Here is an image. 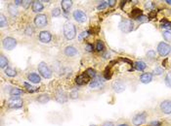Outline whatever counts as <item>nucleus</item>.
<instances>
[{
  "label": "nucleus",
  "mask_w": 171,
  "mask_h": 126,
  "mask_svg": "<svg viewBox=\"0 0 171 126\" xmlns=\"http://www.w3.org/2000/svg\"><path fill=\"white\" fill-rule=\"evenodd\" d=\"M118 126H128L127 124H124V123H122V124H119Z\"/></svg>",
  "instance_id": "nucleus-50"
},
{
  "label": "nucleus",
  "mask_w": 171,
  "mask_h": 126,
  "mask_svg": "<svg viewBox=\"0 0 171 126\" xmlns=\"http://www.w3.org/2000/svg\"><path fill=\"white\" fill-rule=\"evenodd\" d=\"M111 71H110V70L107 69V70H106V72H105V79H106V80H109V79H111Z\"/></svg>",
  "instance_id": "nucleus-37"
},
{
  "label": "nucleus",
  "mask_w": 171,
  "mask_h": 126,
  "mask_svg": "<svg viewBox=\"0 0 171 126\" xmlns=\"http://www.w3.org/2000/svg\"><path fill=\"white\" fill-rule=\"evenodd\" d=\"M152 80H153V75L150 74V73H145V74H143L140 77V82L143 83H149L152 82Z\"/></svg>",
  "instance_id": "nucleus-17"
},
{
  "label": "nucleus",
  "mask_w": 171,
  "mask_h": 126,
  "mask_svg": "<svg viewBox=\"0 0 171 126\" xmlns=\"http://www.w3.org/2000/svg\"><path fill=\"white\" fill-rule=\"evenodd\" d=\"M103 83H104V81L101 77L99 76H96V77L94 78L93 81H91L90 83H89V85H90L91 88H94V89H97V88H100L103 86Z\"/></svg>",
  "instance_id": "nucleus-10"
},
{
  "label": "nucleus",
  "mask_w": 171,
  "mask_h": 126,
  "mask_svg": "<svg viewBox=\"0 0 171 126\" xmlns=\"http://www.w3.org/2000/svg\"><path fill=\"white\" fill-rule=\"evenodd\" d=\"M90 126H97V125H95V124H93V125H90Z\"/></svg>",
  "instance_id": "nucleus-52"
},
{
  "label": "nucleus",
  "mask_w": 171,
  "mask_h": 126,
  "mask_svg": "<svg viewBox=\"0 0 171 126\" xmlns=\"http://www.w3.org/2000/svg\"><path fill=\"white\" fill-rule=\"evenodd\" d=\"M64 35L68 40H72L76 36V29L75 26L71 22H66L64 24Z\"/></svg>",
  "instance_id": "nucleus-1"
},
{
  "label": "nucleus",
  "mask_w": 171,
  "mask_h": 126,
  "mask_svg": "<svg viewBox=\"0 0 171 126\" xmlns=\"http://www.w3.org/2000/svg\"><path fill=\"white\" fill-rule=\"evenodd\" d=\"M160 124H161V123L159 121H153V122L151 123L150 126H160Z\"/></svg>",
  "instance_id": "nucleus-46"
},
{
  "label": "nucleus",
  "mask_w": 171,
  "mask_h": 126,
  "mask_svg": "<svg viewBox=\"0 0 171 126\" xmlns=\"http://www.w3.org/2000/svg\"><path fill=\"white\" fill-rule=\"evenodd\" d=\"M125 83L120 80H117L116 82L113 83V88L116 93H120V92L125 90Z\"/></svg>",
  "instance_id": "nucleus-11"
},
{
  "label": "nucleus",
  "mask_w": 171,
  "mask_h": 126,
  "mask_svg": "<svg viewBox=\"0 0 171 126\" xmlns=\"http://www.w3.org/2000/svg\"><path fill=\"white\" fill-rule=\"evenodd\" d=\"M147 56H148L149 59H151V60L156 59V52L155 50H149V52H147Z\"/></svg>",
  "instance_id": "nucleus-29"
},
{
  "label": "nucleus",
  "mask_w": 171,
  "mask_h": 126,
  "mask_svg": "<svg viewBox=\"0 0 171 126\" xmlns=\"http://www.w3.org/2000/svg\"><path fill=\"white\" fill-rule=\"evenodd\" d=\"M162 35H163V38L165 39L166 41H171V32L170 31H164L162 33Z\"/></svg>",
  "instance_id": "nucleus-34"
},
{
  "label": "nucleus",
  "mask_w": 171,
  "mask_h": 126,
  "mask_svg": "<svg viewBox=\"0 0 171 126\" xmlns=\"http://www.w3.org/2000/svg\"><path fill=\"white\" fill-rule=\"evenodd\" d=\"M119 28L122 32L129 33L134 29V23L131 19H124L119 23Z\"/></svg>",
  "instance_id": "nucleus-3"
},
{
  "label": "nucleus",
  "mask_w": 171,
  "mask_h": 126,
  "mask_svg": "<svg viewBox=\"0 0 171 126\" xmlns=\"http://www.w3.org/2000/svg\"><path fill=\"white\" fill-rule=\"evenodd\" d=\"M27 79L30 83H40V76L38 74H36V73H29V75H27Z\"/></svg>",
  "instance_id": "nucleus-15"
},
{
  "label": "nucleus",
  "mask_w": 171,
  "mask_h": 126,
  "mask_svg": "<svg viewBox=\"0 0 171 126\" xmlns=\"http://www.w3.org/2000/svg\"><path fill=\"white\" fill-rule=\"evenodd\" d=\"M85 50H86V52H91L92 50H93V46H92L91 44H87V45L85 46Z\"/></svg>",
  "instance_id": "nucleus-38"
},
{
  "label": "nucleus",
  "mask_w": 171,
  "mask_h": 126,
  "mask_svg": "<svg viewBox=\"0 0 171 126\" xmlns=\"http://www.w3.org/2000/svg\"><path fill=\"white\" fill-rule=\"evenodd\" d=\"M140 16H142V11L141 10H139V9L133 10V12H132V17H133V18L138 19Z\"/></svg>",
  "instance_id": "nucleus-31"
},
{
  "label": "nucleus",
  "mask_w": 171,
  "mask_h": 126,
  "mask_svg": "<svg viewBox=\"0 0 171 126\" xmlns=\"http://www.w3.org/2000/svg\"><path fill=\"white\" fill-rule=\"evenodd\" d=\"M61 15V11L59 8H55V9L52 10V16L53 17H59Z\"/></svg>",
  "instance_id": "nucleus-36"
},
{
  "label": "nucleus",
  "mask_w": 171,
  "mask_h": 126,
  "mask_svg": "<svg viewBox=\"0 0 171 126\" xmlns=\"http://www.w3.org/2000/svg\"><path fill=\"white\" fill-rule=\"evenodd\" d=\"M7 104L10 109H19L23 107V100L19 96H13L8 100Z\"/></svg>",
  "instance_id": "nucleus-4"
},
{
  "label": "nucleus",
  "mask_w": 171,
  "mask_h": 126,
  "mask_svg": "<svg viewBox=\"0 0 171 126\" xmlns=\"http://www.w3.org/2000/svg\"><path fill=\"white\" fill-rule=\"evenodd\" d=\"M96 50L98 52H102L104 50V43L102 41H97V44H96Z\"/></svg>",
  "instance_id": "nucleus-32"
},
{
  "label": "nucleus",
  "mask_w": 171,
  "mask_h": 126,
  "mask_svg": "<svg viewBox=\"0 0 171 126\" xmlns=\"http://www.w3.org/2000/svg\"><path fill=\"white\" fill-rule=\"evenodd\" d=\"M134 66H135V68L138 70V71H144L146 69V67H147L146 63L143 62V61H137Z\"/></svg>",
  "instance_id": "nucleus-25"
},
{
  "label": "nucleus",
  "mask_w": 171,
  "mask_h": 126,
  "mask_svg": "<svg viewBox=\"0 0 171 126\" xmlns=\"http://www.w3.org/2000/svg\"><path fill=\"white\" fill-rule=\"evenodd\" d=\"M102 126H114V124L113 122H111V121H106V122L103 123Z\"/></svg>",
  "instance_id": "nucleus-43"
},
{
  "label": "nucleus",
  "mask_w": 171,
  "mask_h": 126,
  "mask_svg": "<svg viewBox=\"0 0 171 126\" xmlns=\"http://www.w3.org/2000/svg\"><path fill=\"white\" fill-rule=\"evenodd\" d=\"M163 73V69L161 67H156L155 70H153V74L155 75H161Z\"/></svg>",
  "instance_id": "nucleus-35"
},
{
  "label": "nucleus",
  "mask_w": 171,
  "mask_h": 126,
  "mask_svg": "<svg viewBox=\"0 0 171 126\" xmlns=\"http://www.w3.org/2000/svg\"><path fill=\"white\" fill-rule=\"evenodd\" d=\"M51 39H52V35L49 31H41L39 33V40H40L41 43L47 44L51 41Z\"/></svg>",
  "instance_id": "nucleus-13"
},
{
  "label": "nucleus",
  "mask_w": 171,
  "mask_h": 126,
  "mask_svg": "<svg viewBox=\"0 0 171 126\" xmlns=\"http://www.w3.org/2000/svg\"><path fill=\"white\" fill-rule=\"evenodd\" d=\"M21 3H23V1H15V5H20Z\"/></svg>",
  "instance_id": "nucleus-49"
},
{
  "label": "nucleus",
  "mask_w": 171,
  "mask_h": 126,
  "mask_svg": "<svg viewBox=\"0 0 171 126\" xmlns=\"http://www.w3.org/2000/svg\"><path fill=\"white\" fill-rule=\"evenodd\" d=\"M165 85L171 88V72L167 73V75L165 76Z\"/></svg>",
  "instance_id": "nucleus-28"
},
{
  "label": "nucleus",
  "mask_w": 171,
  "mask_h": 126,
  "mask_svg": "<svg viewBox=\"0 0 171 126\" xmlns=\"http://www.w3.org/2000/svg\"><path fill=\"white\" fill-rule=\"evenodd\" d=\"M114 3H116V1H114V0H111V1H109V2H108V4H109V5H111V6H113V5H114Z\"/></svg>",
  "instance_id": "nucleus-47"
},
{
  "label": "nucleus",
  "mask_w": 171,
  "mask_h": 126,
  "mask_svg": "<svg viewBox=\"0 0 171 126\" xmlns=\"http://www.w3.org/2000/svg\"><path fill=\"white\" fill-rule=\"evenodd\" d=\"M146 117H147V114H146L145 112H143V113H140L138 114H136V116L133 117V123H134V125L140 126L141 124H143V123L146 121Z\"/></svg>",
  "instance_id": "nucleus-9"
},
{
  "label": "nucleus",
  "mask_w": 171,
  "mask_h": 126,
  "mask_svg": "<svg viewBox=\"0 0 171 126\" xmlns=\"http://www.w3.org/2000/svg\"><path fill=\"white\" fill-rule=\"evenodd\" d=\"M7 65H8V59H7V57H5L3 54H1V56H0V67H1V68L3 69Z\"/></svg>",
  "instance_id": "nucleus-26"
},
{
  "label": "nucleus",
  "mask_w": 171,
  "mask_h": 126,
  "mask_svg": "<svg viewBox=\"0 0 171 126\" xmlns=\"http://www.w3.org/2000/svg\"><path fill=\"white\" fill-rule=\"evenodd\" d=\"M86 74L89 76V78H95L96 77V72H95V70L89 68L86 70Z\"/></svg>",
  "instance_id": "nucleus-30"
},
{
  "label": "nucleus",
  "mask_w": 171,
  "mask_h": 126,
  "mask_svg": "<svg viewBox=\"0 0 171 126\" xmlns=\"http://www.w3.org/2000/svg\"><path fill=\"white\" fill-rule=\"evenodd\" d=\"M89 81V76L86 74V72H84L82 75L78 76V77L75 79V83H77L78 85H82L84 83H86Z\"/></svg>",
  "instance_id": "nucleus-14"
},
{
  "label": "nucleus",
  "mask_w": 171,
  "mask_h": 126,
  "mask_svg": "<svg viewBox=\"0 0 171 126\" xmlns=\"http://www.w3.org/2000/svg\"><path fill=\"white\" fill-rule=\"evenodd\" d=\"M61 5H62V9L64 10V12L68 13L72 6V1H69V0H63V1L61 2Z\"/></svg>",
  "instance_id": "nucleus-19"
},
{
  "label": "nucleus",
  "mask_w": 171,
  "mask_h": 126,
  "mask_svg": "<svg viewBox=\"0 0 171 126\" xmlns=\"http://www.w3.org/2000/svg\"><path fill=\"white\" fill-rule=\"evenodd\" d=\"M33 31H34V30H33V28L32 27V25H29V26L26 28L25 33H26V35H27V36H32L33 34Z\"/></svg>",
  "instance_id": "nucleus-33"
},
{
  "label": "nucleus",
  "mask_w": 171,
  "mask_h": 126,
  "mask_svg": "<svg viewBox=\"0 0 171 126\" xmlns=\"http://www.w3.org/2000/svg\"><path fill=\"white\" fill-rule=\"evenodd\" d=\"M8 11H9L10 15L13 17L18 15V9H17L16 5L14 3H10L9 5H8Z\"/></svg>",
  "instance_id": "nucleus-22"
},
{
  "label": "nucleus",
  "mask_w": 171,
  "mask_h": 126,
  "mask_svg": "<svg viewBox=\"0 0 171 126\" xmlns=\"http://www.w3.org/2000/svg\"><path fill=\"white\" fill-rule=\"evenodd\" d=\"M108 5H109L108 2H102V4L98 6V9H99V10H103V9H105V8L108 6Z\"/></svg>",
  "instance_id": "nucleus-39"
},
{
  "label": "nucleus",
  "mask_w": 171,
  "mask_h": 126,
  "mask_svg": "<svg viewBox=\"0 0 171 126\" xmlns=\"http://www.w3.org/2000/svg\"><path fill=\"white\" fill-rule=\"evenodd\" d=\"M166 3H168V4H170V5H171V1H169V0H167Z\"/></svg>",
  "instance_id": "nucleus-51"
},
{
  "label": "nucleus",
  "mask_w": 171,
  "mask_h": 126,
  "mask_svg": "<svg viewBox=\"0 0 171 126\" xmlns=\"http://www.w3.org/2000/svg\"><path fill=\"white\" fill-rule=\"evenodd\" d=\"M78 97V92L77 91H72L71 93V98H72V99H75V98Z\"/></svg>",
  "instance_id": "nucleus-41"
},
{
  "label": "nucleus",
  "mask_w": 171,
  "mask_h": 126,
  "mask_svg": "<svg viewBox=\"0 0 171 126\" xmlns=\"http://www.w3.org/2000/svg\"><path fill=\"white\" fill-rule=\"evenodd\" d=\"M86 36H87V32H82L81 33V34L79 35V37H78V39H79V40H82V38L83 37H86Z\"/></svg>",
  "instance_id": "nucleus-45"
},
{
  "label": "nucleus",
  "mask_w": 171,
  "mask_h": 126,
  "mask_svg": "<svg viewBox=\"0 0 171 126\" xmlns=\"http://www.w3.org/2000/svg\"><path fill=\"white\" fill-rule=\"evenodd\" d=\"M72 17H74V19H75V21L80 22V23L85 22L86 21H87V16H86L85 13L81 10H75L74 12L72 13Z\"/></svg>",
  "instance_id": "nucleus-8"
},
{
  "label": "nucleus",
  "mask_w": 171,
  "mask_h": 126,
  "mask_svg": "<svg viewBox=\"0 0 171 126\" xmlns=\"http://www.w3.org/2000/svg\"><path fill=\"white\" fill-rule=\"evenodd\" d=\"M32 11L34 13H39V12H41L42 10H43V4L41 3L40 1H34V2H32Z\"/></svg>",
  "instance_id": "nucleus-18"
},
{
  "label": "nucleus",
  "mask_w": 171,
  "mask_h": 126,
  "mask_svg": "<svg viewBox=\"0 0 171 126\" xmlns=\"http://www.w3.org/2000/svg\"><path fill=\"white\" fill-rule=\"evenodd\" d=\"M9 93L11 96H20V95L23 94V90H21V89L17 88V87H13L11 88V90L9 91Z\"/></svg>",
  "instance_id": "nucleus-24"
},
{
  "label": "nucleus",
  "mask_w": 171,
  "mask_h": 126,
  "mask_svg": "<svg viewBox=\"0 0 171 126\" xmlns=\"http://www.w3.org/2000/svg\"><path fill=\"white\" fill-rule=\"evenodd\" d=\"M160 110L165 114H171V100H164L160 104Z\"/></svg>",
  "instance_id": "nucleus-12"
},
{
  "label": "nucleus",
  "mask_w": 171,
  "mask_h": 126,
  "mask_svg": "<svg viewBox=\"0 0 171 126\" xmlns=\"http://www.w3.org/2000/svg\"><path fill=\"white\" fill-rule=\"evenodd\" d=\"M38 72L40 73V75L45 79H50L52 77V72L48 65L45 62H40L38 64Z\"/></svg>",
  "instance_id": "nucleus-2"
},
{
  "label": "nucleus",
  "mask_w": 171,
  "mask_h": 126,
  "mask_svg": "<svg viewBox=\"0 0 171 126\" xmlns=\"http://www.w3.org/2000/svg\"><path fill=\"white\" fill-rule=\"evenodd\" d=\"M57 96H56V99H57V101L59 103H65L67 101V97H66V94L64 93L62 90H59L57 92Z\"/></svg>",
  "instance_id": "nucleus-20"
},
{
  "label": "nucleus",
  "mask_w": 171,
  "mask_h": 126,
  "mask_svg": "<svg viewBox=\"0 0 171 126\" xmlns=\"http://www.w3.org/2000/svg\"><path fill=\"white\" fill-rule=\"evenodd\" d=\"M65 54L69 57L74 56V55L77 54V50L74 46H68L65 49Z\"/></svg>",
  "instance_id": "nucleus-16"
},
{
  "label": "nucleus",
  "mask_w": 171,
  "mask_h": 126,
  "mask_svg": "<svg viewBox=\"0 0 171 126\" xmlns=\"http://www.w3.org/2000/svg\"><path fill=\"white\" fill-rule=\"evenodd\" d=\"M137 19H138V21H139L140 22H145V21H148V18H147V17H145V16H143V15H142V16H140Z\"/></svg>",
  "instance_id": "nucleus-40"
},
{
  "label": "nucleus",
  "mask_w": 171,
  "mask_h": 126,
  "mask_svg": "<svg viewBox=\"0 0 171 126\" xmlns=\"http://www.w3.org/2000/svg\"><path fill=\"white\" fill-rule=\"evenodd\" d=\"M36 100H37V102L41 103V104H46V103L50 100V97L48 94H41L36 98Z\"/></svg>",
  "instance_id": "nucleus-21"
},
{
  "label": "nucleus",
  "mask_w": 171,
  "mask_h": 126,
  "mask_svg": "<svg viewBox=\"0 0 171 126\" xmlns=\"http://www.w3.org/2000/svg\"><path fill=\"white\" fill-rule=\"evenodd\" d=\"M0 26H1V27H6V26H8L7 19L5 18V16L3 15V14H1V15H0Z\"/></svg>",
  "instance_id": "nucleus-27"
},
{
  "label": "nucleus",
  "mask_w": 171,
  "mask_h": 126,
  "mask_svg": "<svg viewBox=\"0 0 171 126\" xmlns=\"http://www.w3.org/2000/svg\"><path fill=\"white\" fill-rule=\"evenodd\" d=\"M48 23V19H47L46 15L43 14H39L34 18V24L37 27H44Z\"/></svg>",
  "instance_id": "nucleus-6"
},
{
  "label": "nucleus",
  "mask_w": 171,
  "mask_h": 126,
  "mask_svg": "<svg viewBox=\"0 0 171 126\" xmlns=\"http://www.w3.org/2000/svg\"><path fill=\"white\" fill-rule=\"evenodd\" d=\"M108 56H110V54H109V52H106V54H104V57H105V58H108Z\"/></svg>",
  "instance_id": "nucleus-48"
},
{
  "label": "nucleus",
  "mask_w": 171,
  "mask_h": 126,
  "mask_svg": "<svg viewBox=\"0 0 171 126\" xmlns=\"http://www.w3.org/2000/svg\"><path fill=\"white\" fill-rule=\"evenodd\" d=\"M171 52V46L170 45H168L166 43H163V42H161V43L158 44V52L160 56H166L167 54H169Z\"/></svg>",
  "instance_id": "nucleus-5"
},
{
  "label": "nucleus",
  "mask_w": 171,
  "mask_h": 126,
  "mask_svg": "<svg viewBox=\"0 0 171 126\" xmlns=\"http://www.w3.org/2000/svg\"><path fill=\"white\" fill-rule=\"evenodd\" d=\"M5 74H6L8 77L13 78V77H16L17 76V72L15 69L11 68V67H7V68L5 69Z\"/></svg>",
  "instance_id": "nucleus-23"
},
{
  "label": "nucleus",
  "mask_w": 171,
  "mask_h": 126,
  "mask_svg": "<svg viewBox=\"0 0 171 126\" xmlns=\"http://www.w3.org/2000/svg\"><path fill=\"white\" fill-rule=\"evenodd\" d=\"M24 85L26 86V87H27V89H29V90L32 91V88H33V87H32V85H29V83H24Z\"/></svg>",
  "instance_id": "nucleus-44"
},
{
  "label": "nucleus",
  "mask_w": 171,
  "mask_h": 126,
  "mask_svg": "<svg viewBox=\"0 0 171 126\" xmlns=\"http://www.w3.org/2000/svg\"><path fill=\"white\" fill-rule=\"evenodd\" d=\"M3 47L7 50H12L13 49H15V47L17 46V41L16 39H14L12 37H7L3 40Z\"/></svg>",
  "instance_id": "nucleus-7"
},
{
  "label": "nucleus",
  "mask_w": 171,
  "mask_h": 126,
  "mask_svg": "<svg viewBox=\"0 0 171 126\" xmlns=\"http://www.w3.org/2000/svg\"><path fill=\"white\" fill-rule=\"evenodd\" d=\"M29 4H30V1H23V6L25 9H27V7L29 6Z\"/></svg>",
  "instance_id": "nucleus-42"
}]
</instances>
